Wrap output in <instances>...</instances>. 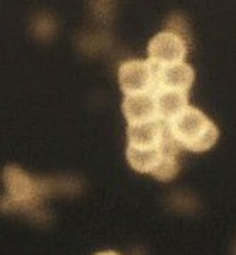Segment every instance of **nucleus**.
I'll list each match as a JSON object with an SVG mask.
<instances>
[{
  "instance_id": "5",
  "label": "nucleus",
  "mask_w": 236,
  "mask_h": 255,
  "mask_svg": "<svg viewBox=\"0 0 236 255\" xmlns=\"http://www.w3.org/2000/svg\"><path fill=\"white\" fill-rule=\"evenodd\" d=\"M168 125L160 119L141 123V125H127V146L138 150H151V148L165 146L172 141Z\"/></svg>"
},
{
  "instance_id": "9",
  "label": "nucleus",
  "mask_w": 236,
  "mask_h": 255,
  "mask_svg": "<svg viewBox=\"0 0 236 255\" xmlns=\"http://www.w3.org/2000/svg\"><path fill=\"white\" fill-rule=\"evenodd\" d=\"M95 255H119L118 252H113V250H106V252H99Z\"/></svg>"
},
{
  "instance_id": "6",
  "label": "nucleus",
  "mask_w": 236,
  "mask_h": 255,
  "mask_svg": "<svg viewBox=\"0 0 236 255\" xmlns=\"http://www.w3.org/2000/svg\"><path fill=\"white\" fill-rule=\"evenodd\" d=\"M121 109H122L124 118H126V121L129 123V125H141V123L160 119L155 92L124 97Z\"/></svg>"
},
{
  "instance_id": "8",
  "label": "nucleus",
  "mask_w": 236,
  "mask_h": 255,
  "mask_svg": "<svg viewBox=\"0 0 236 255\" xmlns=\"http://www.w3.org/2000/svg\"><path fill=\"white\" fill-rule=\"evenodd\" d=\"M156 108H158V118L165 125H170L189 108V94L182 90L172 89H156Z\"/></svg>"
},
{
  "instance_id": "4",
  "label": "nucleus",
  "mask_w": 236,
  "mask_h": 255,
  "mask_svg": "<svg viewBox=\"0 0 236 255\" xmlns=\"http://www.w3.org/2000/svg\"><path fill=\"white\" fill-rule=\"evenodd\" d=\"M187 55V43L179 32L173 31H161L155 34L148 44V60L153 67L161 68L168 65L184 63Z\"/></svg>"
},
{
  "instance_id": "3",
  "label": "nucleus",
  "mask_w": 236,
  "mask_h": 255,
  "mask_svg": "<svg viewBox=\"0 0 236 255\" xmlns=\"http://www.w3.org/2000/svg\"><path fill=\"white\" fill-rule=\"evenodd\" d=\"M118 80L126 97L155 92L156 70L150 60H127L119 67Z\"/></svg>"
},
{
  "instance_id": "7",
  "label": "nucleus",
  "mask_w": 236,
  "mask_h": 255,
  "mask_svg": "<svg viewBox=\"0 0 236 255\" xmlns=\"http://www.w3.org/2000/svg\"><path fill=\"white\" fill-rule=\"evenodd\" d=\"M156 89H172V90H182L189 92L196 80L194 68L189 63H175L168 67L156 68ZM155 89V90H156Z\"/></svg>"
},
{
  "instance_id": "2",
  "label": "nucleus",
  "mask_w": 236,
  "mask_h": 255,
  "mask_svg": "<svg viewBox=\"0 0 236 255\" xmlns=\"http://www.w3.org/2000/svg\"><path fill=\"white\" fill-rule=\"evenodd\" d=\"M3 182L7 196L2 206L5 209H31L43 201L48 194V182L29 177L17 167H7L3 172Z\"/></svg>"
},
{
  "instance_id": "1",
  "label": "nucleus",
  "mask_w": 236,
  "mask_h": 255,
  "mask_svg": "<svg viewBox=\"0 0 236 255\" xmlns=\"http://www.w3.org/2000/svg\"><path fill=\"white\" fill-rule=\"evenodd\" d=\"M172 138L180 148L194 153H202L214 146L219 138V129L201 109L189 106L177 119L168 125Z\"/></svg>"
}]
</instances>
